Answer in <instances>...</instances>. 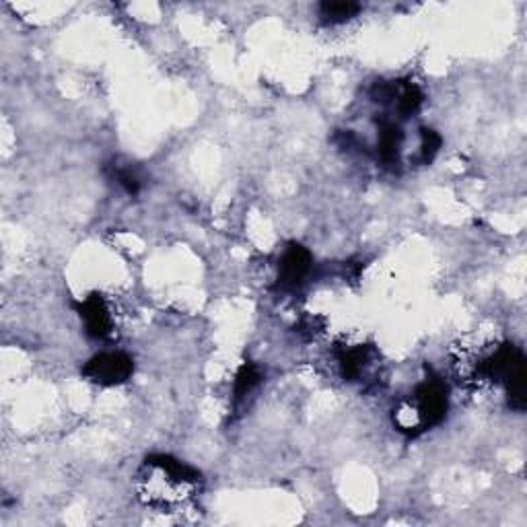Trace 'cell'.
<instances>
[{
    "mask_svg": "<svg viewBox=\"0 0 527 527\" xmlns=\"http://www.w3.org/2000/svg\"><path fill=\"white\" fill-rule=\"evenodd\" d=\"M136 495L145 507L155 511H180L202 490L200 474L171 455H151L134 476Z\"/></svg>",
    "mask_w": 527,
    "mask_h": 527,
    "instance_id": "cell-1",
    "label": "cell"
},
{
    "mask_svg": "<svg viewBox=\"0 0 527 527\" xmlns=\"http://www.w3.org/2000/svg\"><path fill=\"white\" fill-rule=\"evenodd\" d=\"M449 408V388L447 383L431 375L423 383H418L414 392L402 398L392 412L394 427L408 435L418 437L433 427L441 425Z\"/></svg>",
    "mask_w": 527,
    "mask_h": 527,
    "instance_id": "cell-2",
    "label": "cell"
},
{
    "mask_svg": "<svg viewBox=\"0 0 527 527\" xmlns=\"http://www.w3.org/2000/svg\"><path fill=\"white\" fill-rule=\"evenodd\" d=\"M336 367L350 383H373L379 377V355L371 346L353 344L336 350Z\"/></svg>",
    "mask_w": 527,
    "mask_h": 527,
    "instance_id": "cell-3",
    "label": "cell"
},
{
    "mask_svg": "<svg viewBox=\"0 0 527 527\" xmlns=\"http://www.w3.org/2000/svg\"><path fill=\"white\" fill-rule=\"evenodd\" d=\"M134 373V363L124 353H101L87 361L83 375L103 388H114V385L126 383Z\"/></svg>",
    "mask_w": 527,
    "mask_h": 527,
    "instance_id": "cell-4",
    "label": "cell"
},
{
    "mask_svg": "<svg viewBox=\"0 0 527 527\" xmlns=\"http://www.w3.org/2000/svg\"><path fill=\"white\" fill-rule=\"evenodd\" d=\"M77 313L85 324V330L91 338L105 340L114 334L116 318L110 301L99 293H91L81 303H77Z\"/></svg>",
    "mask_w": 527,
    "mask_h": 527,
    "instance_id": "cell-5",
    "label": "cell"
},
{
    "mask_svg": "<svg viewBox=\"0 0 527 527\" xmlns=\"http://www.w3.org/2000/svg\"><path fill=\"white\" fill-rule=\"evenodd\" d=\"M313 268V260L311 254L303 248L299 243H291L289 248L285 250L283 258L278 262V283L276 287L283 289V291H295L299 289L305 278L309 276Z\"/></svg>",
    "mask_w": 527,
    "mask_h": 527,
    "instance_id": "cell-6",
    "label": "cell"
},
{
    "mask_svg": "<svg viewBox=\"0 0 527 527\" xmlns=\"http://www.w3.org/2000/svg\"><path fill=\"white\" fill-rule=\"evenodd\" d=\"M402 153H404V132H402L400 124L396 120H388V118L379 120V132H377V157H379V161L385 167L396 169L402 161Z\"/></svg>",
    "mask_w": 527,
    "mask_h": 527,
    "instance_id": "cell-7",
    "label": "cell"
},
{
    "mask_svg": "<svg viewBox=\"0 0 527 527\" xmlns=\"http://www.w3.org/2000/svg\"><path fill=\"white\" fill-rule=\"evenodd\" d=\"M262 379V373L260 369L254 365V363H243V367L237 371L235 375V383H233V398L235 402L243 400L245 396H248L256 385L260 383Z\"/></svg>",
    "mask_w": 527,
    "mask_h": 527,
    "instance_id": "cell-8",
    "label": "cell"
},
{
    "mask_svg": "<svg viewBox=\"0 0 527 527\" xmlns=\"http://www.w3.org/2000/svg\"><path fill=\"white\" fill-rule=\"evenodd\" d=\"M361 11L359 3H322L320 5V17L324 23L336 25L353 19Z\"/></svg>",
    "mask_w": 527,
    "mask_h": 527,
    "instance_id": "cell-9",
    "label": "cell"
},
{
    "mask_svg": "<svg viewBox=\"0 0 527 527\" xmlns=\"http://www.w3.org/2000/svg\"><path fill=\"white\" fill-rule=\"evenodd\" d=\"M441 149V136L431 130V128H423L420 130V140H418V163L429 165L435 155Z\"/></svg>",
    "mask_w": 527,
    "mask_h": 527,
    "instance_id": "cell-10",
    "label": "cell"
},
{
    "mask_svg": "<svg viewBox=\"0 0 527 527\" xmlns=\"http://www.w3.org/2000/svg\"><path fill=\"white\" fill-rule=\"evenodd\" d=\"M112 178L118 182V186L122 190H126L128 194H138L140 190V180H138V175L128 169V167H112Z\"/></svg>",
    "mask_w": 527,
    "mask_h": 527,
    "instance_id": "cell-11",
    "label": "cell"
}]
</instances>
